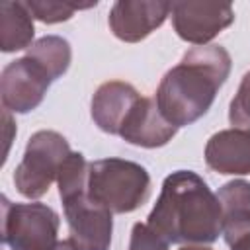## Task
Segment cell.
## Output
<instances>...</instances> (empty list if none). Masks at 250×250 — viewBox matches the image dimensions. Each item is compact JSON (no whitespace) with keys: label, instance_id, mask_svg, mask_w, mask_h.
<instances>
[{"label":"cell","instance_id":"obj_5","mask_svg":"<svg viewBox=\"0 0 250 250\" xmlns=\"http://www.w3.org/2000/svg\"><path fill=\"white\" fill-rule=\"evenodd\" d=\"M68 141L57 131H37L29 137L21 162L14 172L16 189L27 197L37 199L45 195L53 182H57L59 170L70 156Z\"/></svg>","mask_w":250,"mask_h":250},{"label":"cell","instance_id":"obj_9","mask_svg":"<svg viewBox=\"0 0 250 250\" xmlns=\"http://www.w3.org/2000/svg\"><path fill=\"white\" fill-rule=\"evenodd\" d=\"M172 12V2L119 0L109 10V29L125 43H139L160 27Z\"/></svg>","mask_w":250,"mask_h":250},{"label":"cell","instance_id":"obj_11","mask_svg":"<svg viewBox=\"0 0 250 250\" xmlns=\"http://www.w3.org/2000/svg\"><path fill=\"white\" fill-rule=\"evenodd\" d=\"M205 162L219 174H250V129L232 127L211 135L205 145Z\"/></svg>","mask_w":250,"mask_h":250},{"label":"cell","instance_id":"obj_13","mask_svg":"<svg viewBox=\"0 0 250 250\" xmlns=\"http://www.w3.org/2000/svg\"><path fill=\"white\" fill-rule=\"evenodd\" d=\"M33 16L25 2L0 4V49L4 53L29 49L33 45Z\"/></svg>","mask_w":250,"mask_h":250},{"label":"cell","instance_id":"obj_14","mask_svg":"<svg viewBox=\"0 0 250 250\" xmlns=\"http://www.w3.org/2000/svg\"><path fill=\"white\" fill-rule=\"evenodd\" d=\"M25 57L39 62L49 72V76L57 80L68 70L72 49H70V43L61 35H45L27 49Z\"/></svg>","mask_w":250,"mask_h":250},{"label":"cell","instance_id":"obj_16","mask_svg":"<svg viewBox=\"0 0 250 250\" xmlns=\"http://www.w3.org/2000/svg\"><path fill=\"white\" fill-rule=\"evenodd\" d=\"M223 236L230 250H250V209L225 215Z\"/></svg>","mask_w":250,"mask_h":250},{"label":"cell","instance_id":"obj_17","mask_svg":"<svg viewBox=\"0 0 250 250\" xmlns=\"http://www.w3.org/2000/svg\"><path fill=\"white\" fill-rule=\"evenodd\" d=\"M217 197H219V203H221L225 215L242 211V209H250V182H246V180L227 182L219 189Z\"/></svg>","mask_w":250,"mask_h":250},{"label":"cell","instance_id":"obj_15","mask_svg":"<svg viewBox=\"0 0 250 250\" xmlns=\"http://www.w3.org/2000/svg\"><path fill=\"white\" fill-rule=\"evenodd\" d=\"M98 2H86V4H76V2H62V0H27L25 6L31 12V16L43 23H61L66 21L74 16L76 10H86L96 6Z\"/></svg>","mask_w":250,"mask_h":250},{"label":"cell","instance_id":"obj_19","mask_svg":"<svg viewBox=\"0 0 250 250\" xmlns=\"http://www.w3.org/2000/svg\"><path fill=\"white\" fill-rule=\"evenodd\" d=\"M129 250H168V242L146 223H135L131 229Z\"/></svg>","mask_w":250,"mask_h":250},{"label":"cell","instance_id":"obj_6","mask_svg":"<svg viewBox=\"0 0 250 250\" xmlns=\"http://www.w3.org/2000/svg\"><path fill=\"white\" fill-rule=\"evenodd\" d=\"M59 215L45 203H12L2 197V242L10 250H45L55 246Z\"/></svg>","mask_w":250,"mask_h":250},{"label":"cell","instance_id":"obj_10","mask_svg":"<svg viewBox=\"0 0 250 250\" xmlns=\"http://www.w3.org/2000/svg\"><path fill=\"white\" fill-rule=\"evenodd\" d=\"M176 131L178 127L164 119L156 102L152 98L141 96V100L127 113L119 129V137L135 146L156 148L168 145L174 139Z\"/></svg>","mask_w":250,"mask_h":250},{"label":"cell","instance_id":"obj_1","mask_svg":"<svg viewBox=\"0 0 250 250\" xmlns=\"http://www.w3.org/2000/svg\"><path fill=\"white\" fill-rule=\"evenodd\" d=\"M225 213L217 193L191 170H176L162 182L146 225L168 244L205 246L223 234Z\"/></svg>","mask_w":250,"mask_h":250},{"label":"cell","instance_id":"obj_21","mask_svg":"<svg viewBox=\"0 0 250 250\" xmlns=\"http://www.w3.org/2000/svg\"><path fill=\"white\" fill-rule=\"evenodd\" d=\"M180 250H211V248H207V246H182Z\"/></svg>","mask_w":250,"mask_h":250},{"label":"cell","instance_id":"obj_12","mask_svg":"<svg viewBox=\"0 0 250 250\" xmlns=\"http://www.w3.org/2000/svg\"><path fill=\"white\" fill-rule=\"evenodd\" d=\"M139 100L141 94L135 86L121 80L104 82L92 98V119L104 133L119 135L127 113Z\"/></svg>","mask_w":250,"mask_h":250},{"label":"cell","instance_id":"obj_2","mask_svg":"<svg viewBox=\"0 0 250 250\" xmlns=\"http://www.w3.org/2000/svg\"><path fill=\"white\" fill-rule=\"evenodd\" d=\"M230 55L221 45L191 47L172 66L156 90V105L174 127L201 119L213 105L219 88L230 74Z\"/></svg>","mask_w":250,"mask_h":250},{"label":"cell","instance_id":"obj_4","mask_svg":"<svg viewBox=\"0 0 250 250\" xmlns=\"http://www.w3.org/2000/svg\"><path fill=\"white\" fill-rule=\"evenodd\" d=\"M88 195L109 213H131L150 195V176L145 166L125 158L90 162Z\"/></svg>","mask_w":250,"mask_h":250},{"label":"cell","instance_id":"obj_18","mask_svg":"<svg viewBox=\"0 0 250 250\" xmlns=\"http://www.w3.org/2000/svg\"><path fill=\"white\" fill-rule=\"evenodd\" d=\"M229 121L232 127L250 129V72L242 76L238 92L234 94L229 107Z\"/></svg>","mask_w":250,"mask_h":250},{"label":"cell","instance_id":"obj_20","mask_svg":"<svg viewBox=\"0 0 250 250\" xmlns=\"http://www.w3.org/2000/svg\"><path fill=\"white\" fill-rule=\"evenodd\" d=\"M45 250H74V248L70 246V242H68V240H59L55 246H51V248H45Z\"/></svg>","mask_w":250,"mask_h":250},{"label":"cell","instance_id":"obj_7","mask_svg":"<svg viewBox=\"0 0 250 250\" xmlns=\"http://www.w3.org/2000/svg\"><path fill=\"white\" fill-rule=\"evenodd\" d=\"M53 78L29 57L8 62L0 76V98L6 111L29 113L45 98Z\"/></svg>","mask_w":250,"mask_h":250},{"label":"cell","instance_id":"obj_8","mask_svg":"<svg viewBox=\"0 0 250 250\" xmlns=\"http://www.w3.org/2000/svg\"><path fill=\"white\" fill-rule=\"evenodd\" d=\"M170 14L178 37L195 47L209 45L234 21V10L225 2H172Z\"/></svg>","mask_w":250,"mask_h":250},{"label":"cell","instance_id":"obj_3","mask_svg":"<svg viewBox=\"0 0 250 250\" xmlns=\"http://www.w3.org/2000/svg\"><path fill=\"white\" fill-rule=\"evenodd\" d=\"M90 162L82 152H70L59 170L57 186L68 223V242L74 250H109L113 219L88 195Z\"/></svg>","mask_w":250,"mask_h":250}]
</instances>
